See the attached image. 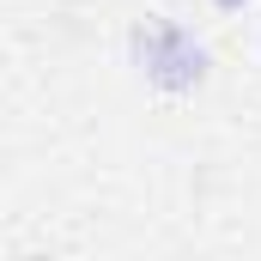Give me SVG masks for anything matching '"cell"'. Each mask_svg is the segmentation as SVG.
Returning a JSON list of instances; mask_svg holds the SVG:
<instances>
[{"label":"cell","instance_id":"2","mask_svg":"<svg viewBox=\"0 0 261 261\" xmlns=\"http://www.w3.org/2000/svg\"><path fill=\"white\" fill-rule=\"evenodd\" d=\"M219 12H243V6H255V0H213Z\"/></svg>","mask_w":261,"mask_h":261},{"label":"cell","instance_id":"1","mask_svg":"<svg viewBox=\"0 0 261 261\" xmlns=\"http://www.w3.org/2000/svg\"><path fill=\"white\" fill-rule=\"evenodd\" d=\"M128 61H134V73H140L152 91H164V97H189V91H200V85L213 79V49L200 43L189 24H176V18L134 24L128 31Z\"/></svg>","mask_w":261,"mask_h":261}]
</instances>
